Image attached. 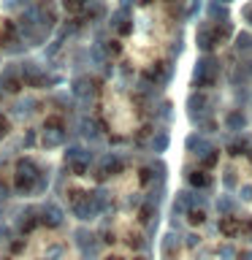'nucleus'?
<instances>
[{"label": "nucleus", "mask_w": 252, "mask_h": 260, "mask_svg": "<svg viewBox=\"0 0 252 260\" xmlns=\"http://www.w3.org/2000/svg\"><path fill=\"white\" fill-rule=\"evenodd\" d=\"M41 222H46V225H52V228L60 225V222H62V211H60V206L49 201L46 206L41 209Z\"/></svg>", "instance_id": "nucleus-2"}, {"label": "nucleus", "mask_w": 252, "mask_h": 260, "mask_svg": "<svg viewBox=\"0 0 252 260\" xmlns=\"http://www.w3.org/2000/svg\"><path fill=\"white\" fill-rule=\"evenodd\" d=\"M62 138H65L62 127L57 125V122H49V130L44 133V144H46V146H60V144H62Z\"/></svg>", "instance_id": "nucleus-4"}, {"label": "nucleus", "mask_w": 252, "mask_h": 260, "mask_svg": "<svg viewBox=\"0 0 252 260\" xmlns=\"http://www.w3.org/2000/svg\"><path fill=\"white\" fill-rule=\"evenodd\" d=\"M0 89H6V92H16V89H19V76H16L14 71H6V76L0 79Z\"/></svg>", "instance_id": "nucleus-5"}, {"label": "nucleus", "mask_w": 252, "mask_h": 260, "mask_svg": "<svg viewBox=\"0 0 252 260\" xmlns=\"http://www.w3.org/2000/svg\"><path fill=\"white\" fill-rule=\"evenodd\" d=\"M33 225H36V211H33V209L22 211V214H19V228H22V231H30Z\"/></svg>", "instance_id": "nucleus-6"}, {"label": "nucleus", "mask_w": 252, "mask_h": 260, "mask_svg": "<svg viewBox=\"0 0 252 260\" xmlns=\"http://www.w3.org/2000/svg\"><path fill=\"white\" fill-rule=\"evenodd\" d=\"M73 211H76L79 219H89V217H92V211H95V203L89 201V195H84V198L73 201Z\"/></svg>", "instance_id": "nucleus-3"}, {"label": "nucleus", "mask_w": 252, "mask_h": 260, "mask_svg": "<svg viewBox=\"0 0 252 260\" xmlns=\"http://www.w3.org/2000/svg\"><path fill=\"white\" fill-rule=\"evenodd\" d=\"M14 184L16 190L30 195V192H41L44 187L49 184V179L41 174V168L36 166V160L33 157H24L16 162V174H14Z\"/></svg>", "instance_id": "nucleus-1"}, {"label": "nucleus", "mask_w": 252, "mask_h": 260, "mask_svg": "<svg viewBox=\"0 0 252 260\" xmlns=\"http://www.w3.org/2000/svg\"><path fill=\"white\" fill-rule=\"evenodd\" d=\"M6 198H8V187L0 182V201H6Z\"/></svg>", "instance_id": "nucleus-8"}, {"label": "nucleus", "mask_w": 252, "mask_h": 260, "mask_svg": "<svg viewBox=\"0 0 252 260\" xmlns=\"http://www.w3.org/2000/svg\"><path fill=\"white\" fill-rule=\"evenodd\" d=\"M6 133H8V119L3 117V114H0V138H3Z\"/></svg>", "instance_id": "nucleus-7"}]
</instances>
